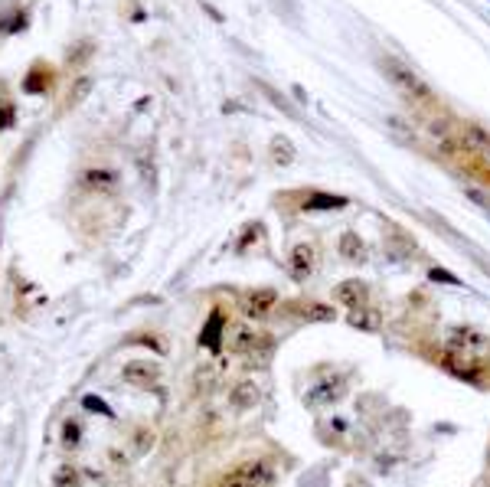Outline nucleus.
I'll use <instances>...</instances> for the list:
<instances>
[{
	"mask_svg": "<svg viewBox=\"0 0 490 487\" xmlns=\"http://www.w3.org/2000/svg\"><path fill=\"white\" fill-rule=\"evenodd\" d=\"M85 409H92V412H102V415H112V409H108V406H105L102 399H95V396H85Z\"/></svg>",
	"mask_w": 490,
	"mask_h": 487,
	"instance_id": "obj_19",
	"label": "nucleus"
},
{
	"mask_svg": "<svg viewBox=\"0 0 490 487\" xmlns=\"http://www.w3.org/2000/svg\"><path fill=\"white\" fill-rule=\"evenodd\" d=\"M92 86H95V82H92V76H79L76 82H72V88H69L66 105H69V108H79V105H82V102H85V98L92 95Z\"/></svg>",
	"mask_w": 490,
	"mask_h": 487,
	"instance_id": "obj_12",
	"label": "nucleus"
},
{
	"mask_svg": "<svg viewBox=\"0 0 490 487\" xmlns=\"http://www.w3.org/2000/svg\"><path fill=\"white\" fill-rule=\"evenodd\" d=\"M333 298H337L340 305H347V307H353V311H359V307L366 305V285H363L359 278L340 281V285L333 288Z\"/></svg>",
	"mask_w": 490,
	"mask_h": 487,
	"instance_id": "obj_5",
	"label": "nucleus"
},
{
	"mask_svg": "<svg viewBox=\"0 0 490 487\" xmlns=\"http://www.w3.org/2000/svg\"><path fill=\"white\" fill-rule=\"evenodd\" d=\"M428 275H432L435 281H448V285H458V278H454V275H448V272H442V268H432Z\"/></svg>",
	"mask_w": 490,
	"mask_h": 487,
	"instance_id": "obj_21",
	"label": "nucleus"
},
{
	"mask_svg": "<svg viewBox=\"0 0 490 487\" xmlns=\"http://www.w3.org/2000/svg\"><path fill=\"white\" fill-rule=\"evenodd\" d=\"M82 183L88 187V190H114L118 187V177H114V171H85L82 173Z\"/></svg>",
	"mask_w": 490,
	"mask_h": 487,
	"instance_id": "obj_9",
	"label": "nucleus"
},
{
	"mask_svg": "<svg viewBox=\"0 0 490 487\" xmlns=\"http://www.w3.org/2000/svg\"><path fill=\"white\" fill-rule=\"evenodd\" d=\"M340 396H343V380H327V382H321V386L307 389L304 402H307V406H327V402H337Z\"/></svg>",
	"mask_w": 490,
	"mask_h": 487,
	"instance_id": "obj_6",
	"label": "nucleus"
},
{
	"mask_svg": "<svg viewBox=\"0 0 490 487\" xmlns=\"http://www.w3.org/2000/svg\"><path fill=\"white\" fill-rule=\"evenodd\" d=\"M272 484V468L268 465H245L219 481V487H268Z\"/></svg>",
	"mask_w": 490,
	"mask_h": 487,
	"instance_id": "obj_1",
	"label": "nucleus"
},
{
	"mask_svg": "<svg viewBox=\"0 0 490 487\" xmlns=\"http://www.w3.org/2000/svg\"><path fill=\"white\" fill-rule=\"evenodd\" d=\"M121 380L128 386H138V389H151L154 382L161 380V366L151 363V360H134L121 370Z\"/></svg>",
	"mask_w": 490,
	"mask_h": 487,
	"instance_id": "obj_2",
	"label": "nucleus"
},
{
	"mask_svg": "<svg viewBox=\"0 0 490 487\" xmlns=\"http://www.w3.org/2000/svg\"><path fill=\"white\" fill-rule=\"evenodd\" d=\"M471 138H474V141H477V144H484V147H487V151H490V134H484L481 128H471Z\"/></svg>",
	"mask_w": 490,
	"mask_h": 487,
	"instance_id": "obj_24",
	"label": "nucleus"
},
{
	"mask_svg": "<svg viewBox=\"0 0 490 487\" xmlns=\"http://www.w3.org/2000/svg\"><path fill=\"white\" fill-rule=\"evenodd\" d=\"M223 331H226V317L219 314V311H213V314H209V324L203 327V334H199V344L206 347V350H219Z\"/></svg>",
	"mask_w": 490,
	"mask_h": 487,
	"instance_id": "obj_8",
	"label": "nucleus"
},
{
	"mask_svg": "<svg viewBox=\"0 0 490 487\" xmlns=\"http://www.w3.org/2000/svg\"><path fill=\"white\" fill-rule=\"evenodd\" d=\"M307 314H311L314 321H330V317H333V311H330V307H324V305H311V307H307Z\"/></svg>",
	"mask_w": 490,
	"mask_h": 487,
	"instance_id": "obj_20",
	"label": "nucleus"
},
{
	"mask_svg": "<svg viewBox=\"0 0 490 487\" xmlns=\"http://www.w3.org/2000/svg\"><path fill=\"white\" fill-rule=\"evenodd\" d=\"M255 402H258V386H255V382L245 380L232 389V406H236V409H249V406H255Z\"/></svg>",
	"mask_w": 490,
	"mask_h": 487,
	"instance_id": "obj_13",
	"label": "nucleus"
},
{
	"mask_svg": "<svg viewBox=\"0 0 490 487\" xmlns=\"http://www.w3.org/2000/svg\"><path fill=\"white\" fill-rule=\"evenodd\" d=\"M340 255L350 258V262H363L366 258V246H363V239L357 232H343L340 236Z\"/></svg>",
	"mask_w": 490,
	"mask_h": 487,
	"instance_id": "obj_11",
	"label": "nucleus"
},
{
	"mask_svg": "<svg viewBox=\"0 0 490 487\" xmlns=\"http://www.w3.org/2000/svg\"><path fill=\"white\" fill-rule=\"evenodd\" d=\"M314 265H317V252H314V246L301 242V246L291 248V272L298 278H307L314 272Z\"/></svg>",
	"mask_w": 490,
	"mask_h": 487,
	"instance_id": "obj_7",
	"label": "nucleus"
},
{
	"mask_svg": "<svg viewBox=\"0 0 490 487\" xmlns=\"http://www.w3.org/2000/svg\"><path fill=\"white\" fill-rule=\"evenodd\" d=\"M229 347H232L236 354L252 350V347H255V331H249V327H236V331L229 334Z\"/></svg>",
	"mask_w": 490,
	"mask_h": 487,
	"instance_id": "obj_15",
	"label": "nucleus"
},
{
	"mask_svg": "<svg viewBox=\"0 0 490 487\" xmlns=\"http://www.w3.org/2000/svg\"><path fill=\"white\" fill-rule=\"evenodd\" d=\"M386 69L392 72V79H396V82L406 88V92H412L415 98H425V102H432V92H428V86H425V82H418V76H415V72H409L406 66H399L396 59H389Z\"/></svg>",
	"mask_w": 490,
	"mask_h": 487,
	"instance_id": "obj_4",
	"label": "nucleus"
},
{
	"mask_svg": "<svg viewBox=\"0 0 490 487\" xmlns=\"http://www.w3.org/2000/svg\"><path fill=\"white\" fill-rule=\"evenodd\" d=\"M278 305V295H274L272 288H258V291H249V295L242 298V311H245V317H265L272 307Z\"/></svg>",
	"mask_w": 490,
	"mask_h": 487,
	"instance_id": "obj_3",
	"label": "nucleus"
},
{
	"mask_svg": "<svg viewBox=\"0 0 490 487\" xmlns=\"http://www.w3.org/2000/svg\"><path fill=\"white\" fill-rule=\"evenodd\" d=\"M468 196H471V200H474V203H481L484 210H487V213H490V196H484V193H481V190H468Z\"/></svg>",
	"mask_w": 490,
	"mask_h": 487,
	"instance_id": "obj_23",
	"label": "nucleus"
},
{
	"mask_svg": "<svg viewBox=\"0 0 490 487\" xmlns=\"http://www.w3.org/2000/svg\"><path fill=\"white\" fill-rule=\"evenodd\" d=\"M79 439H82V425H79L76 419H69L66 425H62V445H66V448H76Z\"/></svg>",
	"mask_w": 490,
	"mask_h": 487,
	"instance_id": "obj_18",
	"label": "nucleus"
},
{
	"mask_svg": "<svg viewBox=\"0 0 490 487\" xmlns=\"http://www.w3.org/2000/svg\"><path fill=\"white\" fill-rule=\"evenodd\" d=\"M350 324L363 327V331H376V327H379V314H376V311H353Z\"/></svg>",
	"mask_w": 490,
	"mask_h": 487,
	"instance_id": "obj_17",
	"label": "nucleus"
},
{
	"mask_svg": "<svg viewBox=\"0 0 490 487\" xmlns=\"http://www.w3.org/2000/svg\"><path fill=\"white\" fill-rule=\"evenodd\" d=\"M10 124H13V108L0 105V128H10Z\"/></svg>",
	"mask_w": 490,
	"mask_h": 487,
	"instance_id": "obj_22",
	"label": "nucleus"
},
{
	"mask_svg": "<svg viewBox=\"0 0 490 487\" xmlns=\"http://www.w3.org/2000/svg\"><path fill=\"white\" fill-rule=\"evenodd\" d=\"M79 484H82V478H79V471L69 468V465L56 468V474H53V487H79Z\"/></svg>",
	"mask_w": 490,
	"mask_h": 487,
	"instance_id": "obj_16",
	"label": "nucleus"
},
{
	"mask_svg": "<svg viewBox=\"0 0 490 487\" xmlns=\"http://www.w3.org/2000/svg\"><path fill=\"white\" fill-rule=\"evenodd\" d=\"M347 200L343 196H327V193H314L311 200L304 203V210H343Z\"/></svg>",
	"mask_w": 490,
	"mask_h": 487,
	"instance_id": "obj_14",
	"label": "nucleus"
},
{
	"mask_svg": "<svg viewBox=\"0 0 490 487\" xmlns=\"http://www.w3.org/2000/svg\"><path fill=\"white\" fill-rule=\"evenodd\" d=\"M268 151H272V161L278 164V167H288V164H294V144L284 138V134H274L272 144H268Z\"/></svg>",
	"mask_w": 490,
	"mask_h": 487,
	"instance_id": "obj_10",
	"label": "nucleus"
}]
</instances>
